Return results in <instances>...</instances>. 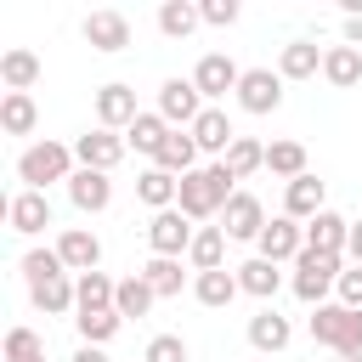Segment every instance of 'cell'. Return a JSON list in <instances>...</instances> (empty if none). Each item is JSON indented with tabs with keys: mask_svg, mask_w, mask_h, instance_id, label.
<instances>
[{
	"mask_svg": "<svg viewBox=\"0 0 362 362\" xmlns=\"http://www.w3.org/2000/svg\"><path fill=\"white\" fill-rule=\"evenodd\" d=\"M141 362H187V339L181 334H153L147 351H141Z\"/></svg>",
	"mask_w": 362,
	"mask_h": 362,
	"instance_id": "41",
	"label": "cell"
},
{
	"mask_svg": "<svg viewBox=\"0 0 362 362\" xmlns=\"http://www.w3.org/2000/svg\"><path fill=\"white\" fill-rule=\"evenodd\" d=\"M232 272H238V288H243V294H255V300H272V294L283 288L277 260H260V255H255V260H243V266H232Z\"/></svg>",
	"mask_w": 362,
	"mask_h": 362,
	"instance_id": "24",
	"label": "cell"
},
{
	"mask_svg": "<svg viewBox=\"0 0 362 362\" xmlns=\"http://www.w3.org/2000/svg\"><path fill=\"white\" fill-rule=\"evenodd\" d=\"M192 238H198V226H192L181 209H158V215L147 221V243H153V255H170V260H181V255L192 249Z\"/></svg>",
	"mask_w": 362,
	"mask_h": 362,
	"instance_id": "7",
	"label": "cell"
},
{
	"mask_svg": "<svg viewBox=\"0 0 362 362\" xmlns=\"http://www.w3.org/2000/svg\"><path fill=\"white\" fill-rule=\"evenodd\" d=\"M334 294H339V305L362 311V266H345V272H339V283H334Z\"/></svg>",
	"mask_w": 362,
	"mask_h": 362,
	"instance_id": "42",
	"label": "cell"
},
{
	"mask_svg": "<svg viewBox=\"0 0 362 362\" xmlns=\"http://www.w3.org/2000/svg\"><path fill=\"white\" fill-rule=\"evenodd\" d=\"M187 260H192V272H221V260H226V232H221V226H198Z\"/></svg>",
	"mask_w": 362,
	"mask_h": 362,
	"instance_id": "33",
	"label": "cell"
},
{
	"mask_svg": "<svg viewBox=\"0 0 362 362\" xmlns=\"http://www.w3.org/2000/svg\"><path fill=\"white\" fill-rule=\"evenodd\" d=\"M6 221H11V232H17V238H34V232H45V226H51V198L23 187V192L6 204Z\"/></svg>",
	"mask_w": 362,
	"mask_h": 362,
	"instance_id": "15",
	"label": "cell"
},
{
	"mask_svg": "<svg viewBox=\"0 0 362 362\" xmlns=\"http://www.w3.org/2000/svg\"><path fill=\"white\" fill-rule=\"evenodd\" d=\"M136 198H141L153 215H158V209H175V198H181V175H170V170L153 164V170L136 175Z\"/></svg>",
	"mask_w": 362,
	"mask_h": 362,
	"instance_id": "20",
	"label": "cell"
},
{
	"mask_svg": "<svg viewBox=\"0 0 362 362\" xmlns=\"http://www.w3.org/2000/svg\"><path fill=\"white\" fill-rule=\"evenodd\" d=\"M0 79H6V90H34V79H40V57L23 51V45H11V51L0 57Z\"/></svg>",
	"mask_w": 362,
	"mask_h": 362,
	"instance_id": "32",
	"label": "cell"
},
{
	"mask_svg": "<svg viewBox=\"0 0 362 362\" xmlns=\"http://www.w3.org/2000/svg\"><path fill=\"white\" fill-rule=\"evenodd\" d=\"M74 322H79V339H85V345H107V339L124 328L119 311H85V317H74Z\"/></svg>",
	"mask_w": 362,
	"mask_h": 362,
	"instance_id": "38",
	"label": "cell"
},
{
	"mask_svg": "<svg viewBox=\"0 0 362 362\" xmlns=\"http://www.w3.org/2000/svg\"><path fill=\"white\" fill-rule=\"evenodd\" d=\"M74 147H62V141H34V147H23V158H17V175H23V187L28 192H45L51 181H74Z\"/></svg>",
	"mask_w": 362,
	"mask_h": 362,
	"instance_id": "2",
	"label": "cell"
},
{
	"mask_svg": "<svg viewBox=\"0 0 362 362\" xmlns=\"http://www.w3.org/2000/svg\"><path fill=\"white\" fill-rule=\"evenodd\" d=\"M221 164H226V170H232L238 181H249L255 170H266V147H260L255 136H238V141L226 147V158H221Z\"/></svg>",
	"mask_w": 362,
	"mask_h": 362,
	"instance_id": "35",
	"label": "cell"
},
{
	"mask_svg": "<svg viewBox=\"0 0 362 362\" xmlns=\"http://www.w3.org/2000/svg\"><path fill=\"white\" fill-rule=\"evenodd\" d=\"M266 170L283 175V181H300L311 164H305V147H300V141H272V147H266Z\"/></svg>",
	"mask_w": 362,
	"mask_h": 362,
	"instance_id": "36",
	"label": "cell"
},
{
	"mask_svg": "<svg viewBox=\"0 0 362 362\" xmlns=\"http://www.w3.org/2000/svg\"><path fill=\"white\" fill-rule=\"evenodd\" d=\"M322 209H328V204H322V181H317L311 170H305L300 181H288V187H283V215H288V221H300V226H305V221H311V215H322Z\"/></svg>",
	"mask_w": 362,
	"mask_h": 362,
	"instance_id": "18",
	"label": "cell"
},
{
	"mask_svg": "<svg viewBox=\"0 0 362 362\" xmlns=\"http://www.w3.org/2000/svg\"><path fill=\"white\" fill-rule=\"evenodd\" d=\"M238 107H243V113H277V107H283V74H277V68H243V79H238Z\"/></svg>",
	"mask_w": 362,
	"mask_h": 362,
	"instance_id": "6",
	"label": "cell"
},
{
	"mask_svg": "<svg viewBox=\"0 0 362 362\" xmlns=\"http://www.w3.org/2000/svg\"><path fill=\"white\" fill-rule=\"evenodd\" d=\"M198 17H204L209 28H232V23H238V0H204Z\"/></svg>",
	"mask_w": 362,
	"mask_h": 362,
	"instance_id": "43",
	"label": "cell"
},
{
	"mask_svg": "<svg viewBox=\"0 0 362 362\" xmlns=\"http://www.w3.org/2000/svg\"><path fill=\"white\" fill-rule=\"evenodd\" d=\"M74 362H107V351H102V345H79V351H74Z\"/></svg>",
	"mask_w": 362,
	"mask_h": 362,
	"instance_id": "46",
	"label": "cell"
},
{
	"mask_svg": "<svg viewBox=\"0 0 362 362\" xmlns=\"http://www.w3.org/2000/svg\"><path fill=\"white\" fill-rule=\"evenodd\" d=\"M255 249H260V260H277V266H283V260H300V249H305V226L288 221V215H272Z\"/></svg>",
	"mask_w": 362,
	"mask_h": 362,
	"instance_id": "12",
	"label": "cell"
},
{
	"mask_svg": "<svg viewBox=\"0 0 362 362\" xmlns=\"http://www.w3.org/2000/svg\"><path fill=\"white\" fill-rule=\"evenodd\" d=\"M192 294H198V305H209V311H221V305H232L243 288H238V272H198L192 277Z\"/></svg>",
	"mask_w": 362,
	"mask_h": 362,
	"instance_id": "25",
	"label": "cell"
},
{
	"mask_svg": "<svg viewBox=\"0 0 362 362\" xmlns=\"http://www.w3.org/2000/svg\"><path fill=\"white\" fill-rule=\"evenodd\" d=\"M141 277L153 283V294H158V300H170V294H181V283H187V272H181V260H170V255H153V260L141 266Z\"/></svg>",
	"mask_w": 362,
	"mask_h": 362,
	"instance_id": "37",
	"label": "cell"
},
{
	"mask_svg": "<svg viewBox=\"0 0 362 362\" xmlns=\"http://www.w3.org/2000/svg\"><path fill=\"white\" fill-rule=\"evenodd\" d=\"M339 272H345L339 255H311V249H300V260H294V294H300L305 305H328V288L339 283Z\"/></svg>",
	"mask_w": 362,
	"mask_h": 362,
	"instance_id": "4",
	"label": "cell"
},
{
	"mask_svg": "<svg viewBox=\"0 0 362 362\" xmlns=\"http://www.w3.org/2000/svg\"><path fill=\"white\" fill-rule=\"evenodd\" d=\"M153 300H158V294H153V283H147L141 272H130V277H119V294H113V311H119V317L130 322V317H147V311H153Z\"/></svg>",
	"mask_w": 362,
	"mask_h": 362,
	"instance_id": "28",
	"label": "cell"
},
{
	"mask_svg": "<svg viewBox=\"0 0 362 362\" xmlns=\"http://www.w3.org/2000/svg\"><path fill=\"white\" fill-rule=\"evenodd\" d=\"M40 362H45V356H40Z\"/></svg>",
	"mask_w": 362,
	"mask_h": 362,
	"instance_id": "48",
	"label": "cell"
},
{
	"mask_svg": "<svg viewBox=\"0 0 362 362\" xmlns=\"http://www.w3.org/2000/svg\"><path fill=\"white\" fill-rule=\"evenodd\" d=\"M339 34H345V45H356V51H362V6H351V11H345Z\"/></svg>",
	"mask_w": 362,
	"mask_h": 362,
	"instance_id": "44",
	"label": "cell"
},
{
	"mask_svg": "<svg viewBox=\"0 0 362 362\" xmlns=\"http://www.w3.org/2000/svg\"><path fill=\"white\" fill-rule=\"evenodd\" d=\"M124 141H130L136 153L158 158V153H164V141H170V124H164V113H158V107H153V113H141V119L124 130Z\"/></svg>",
	"mask_w": 362,
	"mask_h": 362,
	"instance_id": "29",
	"label": "cell"
},
{
	"mask_svg": "<svg viewBox=\"0 0 362 362\" xmlns=\"http://www.w3.org/2000/svg\"><path fill=\"white\" fill-rule=\"evenodd\" d=\"M136 119H141V107H136V90L124 79H113V85L96 90V124L102 130H130Z\"/></svg>",
	"mask_w": 362,
	"mask_h": 362,
	"instance_id": "11",
	"label": "cell"
},
{
	"mask_svg": "<svg viewBox=\"0 0 362 362\" xmlns=\"http://www.w3.org/2000/svg\"><path fill=\"white\" fill-rule=\"evenodd\" d=\"M153 164L170 170V175H192V170H198V141H192V130H170V141H164V153H158Z\"/></svg>",
	"mask_w": 362,
	"mask_h": 362,
	"instance_id": "30",
	"label": "cell"
},
{
	"mask_svg": "<svg viewBox=\"0 0 362 362\" xmlns=\"http://www.w3.org/2000/svg\"><path fill=\"white\" fill-rule=\"evenodd\" d=\"M198 23H204V17H198L192 0H164V6H158V34H170V40H187Z\"/></svg>",
	"mask_w": 362,
	"mask_h": 362,
	"instance_id": "34",
	"label": "cell"
},
{
	"mask_svg": "<svg viewBox=\"0 0 362 362\" xmlns=\"http://www.w3.org/2000/svg\"><path fill=\"white\" fill-rule=\"evenodd\" d=\"M192 141H198V153H221V158H226V147L238 141V130H232L226 107H204V113H198V124H192Z\"/></svg>",
	"mask_w": 362,
	"mask_h": 362,
	"instance_id": "19",
	"label": "cell"
},
{
	"mask_svg": "<svg viewBox=\"0 0 362 362\" xmlns=\"http://www.w3.org/2000/svg\"><path fill=\"white\" fill-rule=\"evenodd\" d=\"M124 147H130V141H124L119 130H102V124H96V130H85V136L74 141V158H79V170H102V175H113V164L124 158Z\"/></svg>",
	"mask_w": 362,
	"mask_h": 362,
	"instance_id": "8",
	"label": "cell"
},
{
	"mask_svg": "<svg viewBox=\"0 0 362 362\" xmlns=\"http://www.w3.org/2000/svg\"><path fill=\"white\" fill-rule=\"evenodd\" d=\"M277 74H283V79H317V74H322V51H317L311 40H288V45L277 51Z\"/></svg>",
	"mask_w": 362,
	"mask_h": 362,
	"instance_id": "23",
	"label": "cell"
},
{
	"mask_svg": "<svg viewBox=\"0 0 362 362\" xmlns=\"http://www.w3.org/2000/svg\"><path fill=\"white\" fill-rule=\"evenodd\" d=\"M322 79H328L334 90H351V85L362 79V51H356V45H328V51H322Z\"/></svg>",
	"mask_w": 362,
	"mask_h": 362,
	"instance_id": "26",
	"label": "cell"
},
{
	"mask_svg": "<svg viewBox=\"0 0 362 362\" xmlns=\"http://www.w3.org/2000/svg\"><path fill=\"white\" fill-rule=\"evenodd\" d=\"M238 79H243V68H238L226 51H209V57H198V68H192V85H198V96H204V102H215V96L238 90Z\"/></svg>",
	"mask_w": 362,
	"mask_h": 362,
	"instance_id": "10",
	"label": "cell"
},
{
	"mask_svg": "<svg viewBox=\"0 0 362 362\" xmlns=\"http://www.w3.org/2000/svg\"><path fill=\"white\" fill-rule=\"evenodd\" d=\"M28 300L45 311V317H62V311H79V294H74V283H68V272L62 277H40V283H28Z\"/></svg>",
	"mask_w": 362,
	"mask_h": 362,
	"instance_id": "22",
	"label": "cell"
},
{
	"mask_svg": "<svg viewBox=\"0 0 362 362\" xmlns=\"http://www.w3.org/2000/svg\"><path fill=\"white\" fill-rule=\"evenodd\" d=\"M345 243H351V221H345V215L322 209V215L305 221V249H311V255H339V260H345Z\"/></svg>",
	"mask_w": 362,
	"mask_h": 362,
	"instance_id": "14",
	"label": "cell"
},
{
	"mask_svg": "<svg viewBox=\"0 0 362 362\" xmlns=\"http://www.w3.org/2000/svg\"><path fill=\"white\" fill-rule=\"evenodd\" d=\"M232 198H238V175L215 158V164L181 175V198H175V209H181L187 221H209V215H221Z\"/></svg>",
	"mask_w": 362,
	"mask_h": 362,
	"instance_id": "1",
	"label": "cell"
},
{
	"mask_svg": "<svg viewBox=\"0 0 362 362\" xmlns=\"http://www.w3.org/2000/svg\"><path fill=\"white\" fill-rule=\"evenodd\" d=\"M345 255H351V266H362V221H351V243H345Z\"/></svg>",
	"mask_w": 362,
	"mask_h": 362,
	"instance_id": "45",
	"label": "cell"
},
{
	"mask_svg": "<svg viewBox=\"0 0 362 362\" xmlns=\"http://www.w3.org/2000/svg\"><path fill=\"white\" fill-rule=\"evenodd\" d=\"M62 272H68V266H62L57 249H28V255H23V277H28V283H40V277H62Z\"/></svg>",
	"mask_w": 362,
	"mask_h": 362,
	"instance_id": "39",
	"label": "cell"
},
{
	"mask_svg": "<svg viewBox=\"0 0 362 362\" xmlns=\"http://www.w3.org/2000/svg\"><path fill=\"white\" fill-rule=\"evenodd\" d=\"M68 198H74V209H79V215H102V209L113 204V181H107L102 170H74Z\"/></svg>",
	"mask_w": 362,
	"mask_h": 362,
	"instance_id": "16",
	"label": "cell"
},
{
	"mask_svg": "<svg viewBox=\"0 0 362 362\" xmlns=\"http://www.w3.org/2000/svg\"><path fill=\"white\" fill-rule=\"evenodd\" d=\"M74 294H79V317H85V311H113L119 283H113L107 272H85V277H74Z\"/></svg>",
	"mask_w": 362,
	"mask_h": 362,
	"instance_id": "31",
	"label": "cell"
},
{
	"mask_svg": "<svg viewBox=\"0 0 362 362\" xmlns=\"http://www.w3.org/2000/svg\"><path fill=\"white\" fill-rule=\"evenodd\" d=\"M57 255H62V266L68 272H96V260H102V243H96V232L90 226H68L62 238H57Z\"/></svg>",
	"mask_w": 362,
	"mask_h": 362,
	"instance_id": "17",
	"label": "cell"
},
{
	"mask_svg": "<svg viewBox=\"0 0 362 362\" xmlns=\"http://www.w3.org/2000/svg\"><path fill=\"white\" fill-rule=\"evenodd\" d=\"M40 356H45V345H40L34 328H11L6 334V362H40Z\"/></svg>",
	"mask_w": 362,
	"mask_h": 362,
	"instance_id": "40",
	"label": "cell"
},
{
	"mask_svg": "<svg viewBox=\"0 0 362 362\" xmlns=\"http://www.w3.org/2000/svg\"><path fill=\"white\" fill-rule=\"evenodd\" d=\"M204 107H209V102L198 96V85H192V79H164V85H158V113H164V124H170V130H192Z\"/></svg>",
	"mask_w": 362,
	"mask_h": 362,
	"instance_id": "5",
	"label": "cell"
},
{
	"mask_svg": "<svg viewBox=\"0 0 362 362\" xmlns=\"http://www.w3.org/2000/svg\"><path fill=\"white\" fill-rule=\"evenodd\" d=\"M34 124H40L34 96H28V90H6V96H0V130H6V136H28Z\"/></svg>",
	"mask_w": 362,
	"mask_h": 362,
	"instance_id": "27",
	"label": "cell"
},
{
	"mask_svg": "<svg viewBox=\"0 0 362 362\" xmlns=\"http://www.w3.org/2000/svg\"><path fill=\"white\" fill-rule=\"evenodd\" d=\"M339 362H362V356H339Z\"/></svg>",
	"mask_w": 362,
	"mask_h": 362,
	"instance_id": "47",
	"label": "cell"
},
{
	"mask_svg": "<svg viewBox=\"0 0 362 362\" xmlns=\"http://www.w3.org/2000/svg\"><path fill=\"white\" fill-rule=\"evenodd\" d=\"M79 34H85V45H90V51L113 57V51H124V45H130V17H124V11H90Z\"/></svg>",
	"mask_w": 362,
	"mask_h": 362,
	"instance_id": "13",
	"label": "cell"
},
{
	"mask_svg": "<svg viewBox=\"0 0 362 362\" xmlns=\"http://www.w3.org/2000/svg\"><path fill=\"white\" fill-rule=\"evenodd\" d=\"M288 339H294V328H288V317H277L272 305L249 317V345H255V351L277 356V351H288Z\"/></svg>",
	"mask_w": 362,
	"mask_h": 362,
	"instance_id": "21",
	"label": "cell"
},
{
	"mask_svg": "<svg viewBox=\"0 0 362 362\" xmlns=\"http://www.w3.org/2000/svg\"><path fill=\"white\" fill-rule=\"evenodd\" d=\"M221 232H226L232 243H260V232H266V204H260L255 192H238V198L221 209Z\"/></svg>",
	"mask_w": 362,
	"mask_h": 362,
	"instance_id": "9",
	"label": "cell"
},
{
	"mask_svg": "<svg viewBox=\"0 0 362 362\" xmlns=\"http://www.w3.org/2000/svg\"><path fill=\"white\" fill-rule=\"evenodd\" d=\"M311 339L328 345V351H339V356H362V311H351V305H317Z\"/></svg>",
	"mask_w": 362,
	"mask_h": 362,
	"instance_id": "3",
	"label": "cell"
}]
</instances>
